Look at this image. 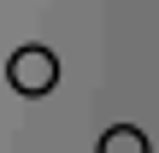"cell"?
<instances>
[{
  "mask_svg": "<svg viewBox=\"0 0 159 153\" xmlns=\"http://www.w3.org/2000/svg\"><path fill=\"white\" fill-rule=\"evenodd\" d=\"M94 153H153V147H148V130H136V124H112V130L100 136Z\"/></svg>",
  "mask_w": 159,
  "mask_h": 153,
  "instance_id": "7a4b0ae2",
  "label": "cell"
},
{
  "mask_svg": "<svg viewBox=\"0 0 159 153\" xmlns=\"http://www.w3.org/2000/svg\"><path fill=\"white\" fill-rule=\"evenodd\" d=\"M6 83H12V94H24V100H41V94L59 83V53H53V47H41V41L18 47V53L6 59Z\"/></svg>",
  "mask_w": 159,
  "mask_h": 153,
  "instance_id": "6da1fadb",
  "label": "cell"
}]
</instances>
